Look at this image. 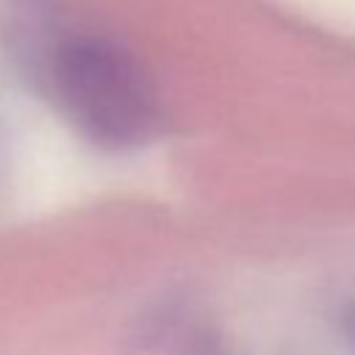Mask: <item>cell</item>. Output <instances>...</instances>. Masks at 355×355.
I'll return each mask as SVG.
<instances>
[{"instance_id": "cell-1", "label": "cell", "mask_w": 355, "mask_h": 355, "mask_svg": "<svg viewBox=\"0 0 355 355\" xmlns=\"http://www.w3.org/2000/svg\"><path fill=\"white\" fill-rule=\"evenodd\" d=\"M0 31L19 67L94 144L139 147L158 133L155 89L116 42L64 28L47 0H3Z\"/></svg>"}, {"instance_id": "cell-2", "label": "cell", "mask_w": 355, "mask_h": 355, "mask_svg": "<svg viewBox=\"0 0 355 355\" xmlns=\"http://www.w3.org/2000/svg\"><path fill=\"white\" fill-rule=\"evenodd\" d=\"M347 333H349V338H352V344H355V308L349 311V322H347Z\"/></svg>"}]
</instances>
